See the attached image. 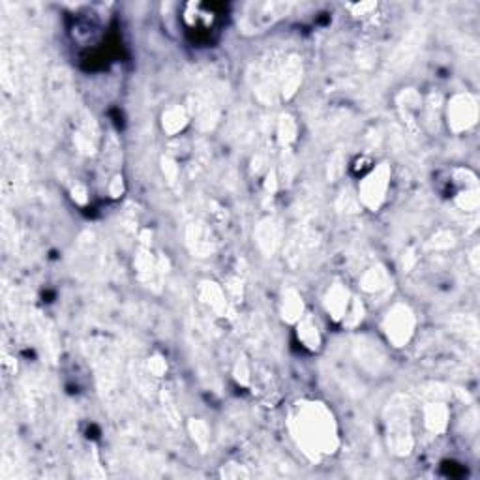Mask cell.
Instances as JSON below:
<instances>
[{
	"instance_id": "cell-1",
	"label": "cell",
	"mask_w": 480,
	"mask_h": 480,
	"mask_svg": "<svg viewBox=\"0 0 480 480\" xmlns=\"http://www.w3.org/2000/svg\"><path fill=\"white\" fill-rule=\"evenodd\" d=\"M291 430L295 436L298 447L312 458L334 454L340 439H338V426L324 403L302 402L296 405Z\"/></svg>"
},
{
	"instance_id": "cell-2",
	"label": "cell",
	"mask_w": 480,
	"mask_h": 480,
	"mask_svg": "<svg viewBox=\"0 0 480 480\" xmlns=\"http://www.w3.org/2000/svg\"><path fill=\"white\" fill-rule=\"evenodd\" d=\"M417 317L408 304H394L383 319V332L394 347L408 346L413 338Z\"/></svg>"
},
{
	"instance_id": "cell-3",
	"label": "cell",
	"mask_w": 480,
	"mask_h": 480,
	"mask_svg": "<svg viewBox=\"0 0 480 480\" xmlns=\"http://www.w3.org/2000/svg\"><path fill=\"white\" fill-rule=\"evenodd\" d=\"M389 184H391V168L389 163H379L364 177L358 186V201L370 210H379L386 199Z\"/></svg>"
},
{
	"instance_id": "cell-4",
	"label": "cell",
	"mask_w": 480,
	"mask_h": 480,
	"mask_svg": "<svg viewBox=\"0 0 480 480\" xmlns=\"http://www.w3.org/2000/svg\"><path fill=\"white\" fill-rule=\"evenodd\" d=\"M389 428V448L400 456H408L413 448V437H411V424H409L408 408L391 405V417L386 420Z\"/></svg>"
},
{
	"instance_id": "cell-5",
	"label": "cell",
	"mask_w": 480,
	"mask_h": 480,
	"mask_svg": "<svg viewBox=\"0 0 480 480\" xmlns=\"http://www.w3.org/2000/svg\"><path fill=\"white\" fill-rule=\"evenodd\" d=\"M479 120V101L471 94H454L447 106V124L454 134H464Z\"/></svg>"
},
{
	"instance_id": "cell-6",
	"label": "cell",
	"mask_w": 480,
	"mask_h": 480,
	"mask_svg": "<svg viewBox=\"0 0 480 480\" xmlns=\"http://www.w3.org/2000/svg\"><path fill=\"white\" fill-rule=\"evenodd\" d=\"M353 296L346 285L334 284L324 295V310L334 321H341L346 317L347 310L351 306Z\"/></svg>"
},
{
	"instance_id": "cell-7",
	"label": "cell",
	"mask_w": 480,
	"mask_h": 480,
	"mask_svg": "<svg viewBox=\"0 0 480 480\" xmlns=\"http://www.w3.org/2000/svg\"><path fill=\"white\" fill-rule=\"evenodd\" d=\"M450 420V411L443 402H431L424 408V426L431 434H445Z\"/></svg>"
},
{
	"instance_id": "cell-8",
	"label": "cell",
	"mask_w": 480,
	"mask_h": 480,
	"mask_svg": "<svg viewBox=\"0 0 480 480\" xmlns=\"http://www.w3.org/2000/svg\"><path fill=\"white\" fill-rule=\"evenodd\" d=\"M296 336L302 346L310 349V351H317L321 346V332H319L317 323L313 321L312 315H304V317L296 323Z\"/></svg>"
},
{
	"instance_id": "cell-9",
	"label": "cell",
	"mask_w": 480,
	"mask_h": 480,
	"mask_svg": "<svg viewBox=\"0 0 480 480\" xmlns=\"http://www.w3.org/2000/svg\"><path fill=\"white\" fill-rule=\"evenodd\" d=\"M188 122H190V117H188L184 107L180 106L169 107L162 115V128L169 135H177L179 132H182L188 126Z\"/></svg>"
},
{
	"instance_id": "cell-10",
	"label": "cell",
	"mask_w": 480,
	"mask_h": 480,
	"mask_svg": "<svg viewBox=\"0 0 480 480\" xmlns=\"http://www.w3.org/2000/svg\"><path fill=\"white\" fill-rule=\"evenodd\" d=\"M282 313H284L285 321H289V323H298L304 317V302H302V296L296 291L287 289L284 293Z\"/></svg>"
},
{
	"instance_id": "cell-11",
	"label": "cell",
	"mask_w": 480,
	"mask_h": 480,
	"mask_svg": "<svg viewBox=\"0 0 480 480\" xmlns=\"http://www.w3.org/2000/svg\"><path fill=\"white\" fill-rule=\"evenodd\" d=\"M201 301L210 306V310L216 313L227 312V296L216 284H203L201 285Z\"/></svg>"
},
{
	"instance_id": "cell-12",
	"label": "cell",
	"mask_w": 480,
	"mask_h": 480,
	"mask_svg": "<svg viewBox=\"0 0 480 480\" xmlns=\"http://www.w3.org/2000/svg\"><path fill=\"white\" fill-rule=\"evenodd\" d=\"M389 284V272L383 267H372L364 272L362 279H360V287L368 293H375L386 287Z\"/></svg>"
},
{
	"instance_id": "cell-13",
	"label": "cell",
	"mask_w": 480,
	"mask_h": 480,
	"mask_svg": "<svg viewBox=\"0 0 480 480\" xmlns=\"http://www.w3.org/2000/svg\"><path fill=\"white\" fill-rule=\"evenodd\" d=\"M456 205L462 210H465V213L476 210L479 208V190H476V186L475 188H465V190L460 191L458 197H456Z\"/></svg>"
},
{
	"instance_id": "cell-14",
	"label": "cell",
	"mask_w": 480,
	"mask_h": 480,
	"mask_svg": "<svg viewBox=\"0 0 480 480\" xmlns=\"http://www.w3.org/2000/svg\"><path fill=\"white\" fill-rule=\"evenodd\" d=\"M296 137V124L291 117H282L278 124V139L284 145H289L291 141H295Z\"/></svg>"
},
{
	"instance_id": "cell-15",
	"label": "cell",
	"mask_w": 480,
	"mask_h": 480,
	"mask_svg": "<svg viewBox=\"0 0 480 480\" xmlns=\"http://www.w3.org/2000/svg\"><path fill=\"white\" fill-rule=\"evenodd\" d=\"M362 315H364L362 302L358 301V298H353L351 306L347 310L346 317L341 319V323L346 324V327H357V324L362 321Z\"/></svg>"
},
{
	"instance_id": "cell-16",
	"label": "cell",
	"mask_w": 480,
	"mask_h": 480,
	"mask_svg": "<svg viewBox=\"0 0 480 480\" xmlns=\"http://www.w3.org/2000/svg\"><path fill=\"white\" fill-rule=\"evenodd\" d=\"M190 431L194 434V439H196V443L199 447H205V445H207L210 431H208V426L205 424L203 420H191Z\"/></svg>"
},
{
	"instance_id": "cell-17",
	"label": "cell",
	"mask_w": 480,
	"mask_h": 480,
	"mask_svg": "<svg viewBox=\"0 0 480 480\" xmlns=\"http://www.w3.org/2000/svg\"><path fill=\"white\" fill-rule=\"evenodd\" d=\"M165 368H168V366H165V362H163L162 358H152L151 360V372L154 375H158V377L165 372Z\"/></svg>"
},
{
	"instance_id": "cell-18",
	"label": "cell",
	"mask_w": 480,
	"mask_h": 480,
	"mask_svg": "<svg viewBox=\"0 0 480 480\" xmlns=\"http://www.w3.org/2000/svg\"><path fill=\"white\" fill-rule=\"evenodd\" d=\"M109 191H111L113 197H118L120 194L124 191V184H122V179L120 177H115L111 182V186H109Z\"/></svg>"
}]
</instances>
